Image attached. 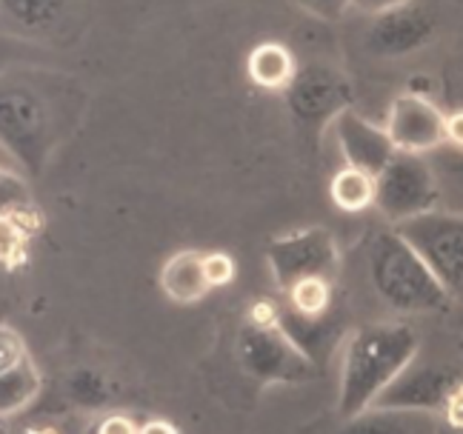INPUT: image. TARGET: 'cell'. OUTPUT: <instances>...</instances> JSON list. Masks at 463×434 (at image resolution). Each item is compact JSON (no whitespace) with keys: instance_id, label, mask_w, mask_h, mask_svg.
<instances>
[{"instance_id":"6da1fadb","label":"cell","mask_w":463,"mask_h":434,"mask_svg":"<svg viewBox=\"0 0 463 434\" xmlns=\"http://www.w3.org/2000/svg\"><path fill=\"white\" fill-rule=\"evenodd\" d=\"M75 83L55 71L12 69L0 75V146L29 175H41L72 129Z\"/></svg>"},{"instance_id":"7a4b0ae2","label":"cell","mask_w":463,"mask_h":434,"mask_svg":"<svg viewBox=\"0 0 463 434\" xmlns=\"http://www.w3.org/2000/svg\"><path fill=\"white\" fill-rule=\"evenodd\" d=\"M418 357V332L406 323H369L346 335L337 414L358 418Z\"/></svg>"},{"instance_id":"3957f363","label":"cell","mask_w":463,"mask_h":434,"mask_svg":"<svg viewBox=\"0 0 463 434\" xmlns=\"http://www.w3.org/2000/svg\"><path fill=\"white\" fill-rule=\"evenodd\" d=\"M366 275L375 295L403 315L435 312L449 300L435 271L395 226L378 229L366 241Z\"/></svg>"},{"instance_id":"277c9868","label":"cell","mask_w":463,"mask_h":434,"mask_svg":"<svg viewBox=\"0 0 463 434\" xmlns=\"http://www.w3.org/2000/svg\"><path fill=\"white\" fill-rule=\"evenodd\" d=\"M238 366L260 383H307L320 369L283 335L278 326L275 303H260L252 309L235 335Z\"/></svg>"},{"instance_id":"5b68a950","label":"cell","mask_w":463,"mask_h":434,"mask_svg":"<svg viewBox=\"0 0 463 434\" xmlns=\"http://www.w3.org/2000/svg\"><path fill=\"white\" fill-rule=\"evenodd\" d=\"M440 203V177L418 152H395L375 175V209L392 223L432 212Z\"/></svg>"},{"instance_id":"8992f818","label":"cell","mask_w":463,"mask_h":434,"mask_svg":"<svg viewBox=\"0 0 463 434\" xmlns=\"http://www.w3.org/2000/svg\"><path fill=\"white\" fill-rule=\"evenodd\" d=\"M449 295H463V214L423 212L395 223Z\"/></svg>"},{"instance_id":"52a82bcc","label":"cell","mask_w":463,"mask_h":434,"mask_svg":"<svg viewBox=\"0 0 463 434\" xmlns=\"http://www.w3.org/2000/svg\"><path fill=\"white\" fill-rule=\"evenodd\" d=\"M287 106L300 132L317 135L344 108L352 106V83L329 63H304L287 83Z\"/></svg>"},{"instance_id":"ba28073f","label":"cell","mask_w":463,"mask_h":434,"mask_svg":"<svg viewBox=\"0 0 463 434\" xmlns=\"http://www.w3.org/2000/svg\"><path fill=\"white\" fill-rule=\"evenodd\" d=\"M266 260L275 275L280 292L307 278H335L337 271V243L329 229H304L275 238L266 249Z\"/></svg>"},{"instance_id":"9c48e42d","label":"cell","mask_w":463,"mask_h":434,"mask_svg":"<svg viewBox=\"0 0 463 434\" xmlns=\"http://www.w3.org/2000/svg\"><path fill=\"white\" fill-rule=\"evenodd\" d=\"M438 24L435 14L415 4V0H406V4L389 6L383 12L372 14V21L364 32V49L372 58H406L418 49H423L435 38Z\"/></svg>"},{"instance_id":"30bf717a","label":"cell","mask_w":463,"mask_h":434,"mask_svg":"<svg viewBox=\"0 0 463 434\" xmlns=\"http://www.w3.org/2000/svg\"><path fill=\"white\" fill-rule=\"evenodd\" d=\"M463 389V374L449 366L435 363H409L392 383L378 394L372 406L383 409H420V411H440Z\"/></svg>"},{"instance_id":"8fae6325","label":"cell","mask_w":463,"mask_h":434,"mask_svg":"<svg viewBox=\"0 0 463 434\" xmlns=\"http://www.w3.org/2000/svg\"><path fill=\"white\" fill-rule=\"evenodd\" d=\"M386 132L398 152H435L447 143V115L426 95L403 92L389 106Z\"/></svg>"},{"instance_id":"7c38bea8","label":"cell","mask_w":463,"mask_h":434,"mask_svg":"<svg viewBox=\"0 0 463 434\" xmlns=\"http://www.w3.org/2000/svg\"><path fill=\"white\" fill-rule=\"evenodd\" d=\"M275 312H278V326L283 329V335H287L317 369H324L329 363V357L335 354V349L344 346L346 312H344L341 300L320 315H304V312L292 309L287 300H280V303H275Z\"/></svg>"},{"instance_id":"4fadbf2b","label":"cell","mask_w":463,"mask_h":434,"mask_svg":"<svg viewBox=\"0 0 463 434\" xmlns=\"http://www.w3.org/2000/svg\"><path fill=\"white\" fill-rule=\"evenodd\" d=\"M332 129H335V137L341 143V152L346 157V166H354L366 175L375 177L386 163L395 155V143H392L386 126L369 123L366 118H361L354 108H344L341 115L332 120Z\"/></svg>"},{"instance_id":"5bb4252c","label":"cell","mask_w":463,"mask_h":434,"mask_svg":"<svg viewBox=\"0 0 463 434\" xmlns=\"http://www.w3.org/2000/svg\"><path fill=\"white\" fill-rule=\"evenodd\" d=\"M452 429L440 411H420V409H383L369 406L358 418L346 420V431L358 434H435Z\"/></svg>"},{"instance_id":"9a60e30c","label":"cell","mask_w":463,"mask_h":434,"mask_svg":"<svg viewBox=\"0 0 463 434\" xmlns=\"http://www.w3.org/2000/svg\"><path fill=\"white\" fill-rule=\"evenodd\" d=\"M160 288L175 303H198L209 295V278L201 251H177L160 269Z\"/></svg>"},{"instance_id":"2e32d148","label":"cell","mask_w":463,"mask_h":434,"mask_svg":"<svg viewBox=\"0 0 463 434\" xmlns=\"http://www.w3.org/2000/svg\"><path fill=\"white\" fill-rule=\"evenodd\" d=\"M41 392V372L34 369L29 354L12 369L0 372V420L21 414Z\"/></svg>"},{"instance_id":"e0dca14e","label":"cell","mask_w":463,"mask_h":434,"mask_svg":"<svg viewBox=\"0 0 463 434\" xmlns=\"http://www.w3.org/2000/svg\"><path fill=\"white\" fill-rule=\"evenodd\" d=\"M0 14L29 34H49L66 14V0H0Z\"/></svg>"},{"instance_id":"ac0fdd59","label":"cell","mask_w":463,"mask_h":434,"mask_svg":"<svg viewBox=\"0 0 463 434\" xmlns=\"http://www.w3.org/2000/svg\"><path fill=\"white\" fill-rule=\"evenodd\" d=\"M295 69L298 66H295L292 52L280 43H260L249 54V63H246L249 78L260 89H287Z\"/></svg>"},{"instance_id":"d6986e66","label":"cell","mask_w":463,"mask_h":434,"mask_svg":"<svg viewBox=\"0 0 463 434\" xmlns=\"http://www.w3.org/2000/svg\"><path fill=\"white\" fill-rule=\"evenodd\" d=\"M332 201L344 212H364L375 206V177L354 166H346L332 180Z\"/></svg>"},{"instance_id":"ffe728a7","label":"cell","mask_w":463,"mask_h":434,"mask_svg":"<svg viewBox=\"0 0 463 434\" xmlns=\"http://www.w3.org/2000/svg\"><path fill=\"white\" fill-rule=\"evenodd\" d=\"M283 300L304 315H320V312L332 309L341 297L335 295L332 278H307V280H298L295 286H289L287 292H283Z\"/></svg>"},{"instance_id":"44dd1931","label":"cell","mask_w":463,"mask_h":434,"mask_svg":"<svg viewBox=\"0 0 463 434\" xmlns=\"http://www.w3.org/2000/svg\"><path fill=\"white\" fill-rule=\"evenodd\" d=\"M34 223H38V217L0 214V263L14 266L26 258V243Z\"/></svg>"},{"instance_id":"7402d4cb","label":"cell","mask_w":463,"mask_h":434,"mask_svg":"<svg viewBox=\"0 0 463 434\" xmlns=\"http://www.w3.org/2000/svg\"><path fill=\"white\" fill-rule=\"evenodd\" d=\"M0 214H12V217L34 214L26 180L9 169H0Z\"/></svg>"},{"instance_id":"603a6c76","label":"cell","mask_w":463,"mask_h":434,"mask_svg":"<svg viewBox=\"0 0 463 434\" xmlns=\"http://www.w3.org/2000/svg\"><path fill=\"white\" fill-rule=\"evenodd\" d=\"M26 357V343L12 326H0V372L12 369Z\"/></svg>"},{"instance_id":"cb8c5ba5","label":"cell","mask_w":463,"mask_h":434,"mask_svg":"<svg viewBox=\"0 0 463 434\" xmlns=\"http://www.w3.org/2000/svg\"><path fill=\"white\" fill-rule=\"evenodd\" d=\"M203 269H206V278H209L212 288L235 280V260H232L229 255H223V251L203 255Z\"/></svg>"},{"instance_id":"d4e9b609","label":"cell","mask_w":463,"mask_h":434,"mask_svg":"<svg viewBox=\"0 0 463 434\" xmlns=\"http://www.w3.org/2000/svg\"><path fill=\"white\" fill-rule=\"evenodd\" d=\"M298 9H304L320 21H341L346 9L352 6V0H292Z\"/></svg>"},{"instance_id":"484cf974","label":"cell","mask_w":463,"mask_h":434,"mask_svg":"<svg viewBox=\"0 0 463 434\" xmlns=\"http://www.w3.org/2000/svg\"><path fill=\"white\" fill-rule=\"evenodd\" d=\"M438 152V157H440V163H438V166H440V172L443 175H447V177H452L455 180V184H460L463 186V149H447V152H443V149H435Z\"/></svg>"},{"instance_id":"4316f807","label":"cell","mask_w":463,"mask_h":434,"mask_svg":"<svg viewBox=\"0 0 463 434\" xmlns=\"http://www.w3.org/2000/svg\"><path fill=\"white\" fill-rule=\"evenodd\" d=\"M447 143L455 149H463V112L447 115Z\"/></svg>"},{"instance_id":"83f0119b","label":"cell","mask_w":463,"mask_h":434,"mask_svg":"<svg viewBox=\"0 0 463 434\" xmlns=\"http://www.w3.org/2000/svg\"><path fill=\"white\" fill-rule=\"evenodd\" d=\"M398 4H406V0H352L354 9H361L366 14H375V12H383L389 6H398Z\"/></svg>"},{"instance_id":"f1b7e54d","label":"cell","mask_w":463,"mask_h":434,"mask_svg":"<svg viewBox=\"0 0 463 434\" xmlns=\"http://www.w3.org/2000/svg\"><path fill=\"white\" fill-rule=\"evenodd\" d=\"M137 429H140V426L129 423L127 418H120V414H115V418H109L106 423L98 426V431H137Z\"/></svg>"},{"instance_id":"f546056e","label":"cell","mask_w":463,"mask_h":434,"mask_svg":"<svg viewBox=\"0 0 463 434\" xmlns=\"http://www.w3.org/2000/svg\"><path fill=\"white\" fill-rule=\"evenodd\" d=\"M140 431H175L169 423H149V426H140Z\"/></svg>"}]
</instances>
